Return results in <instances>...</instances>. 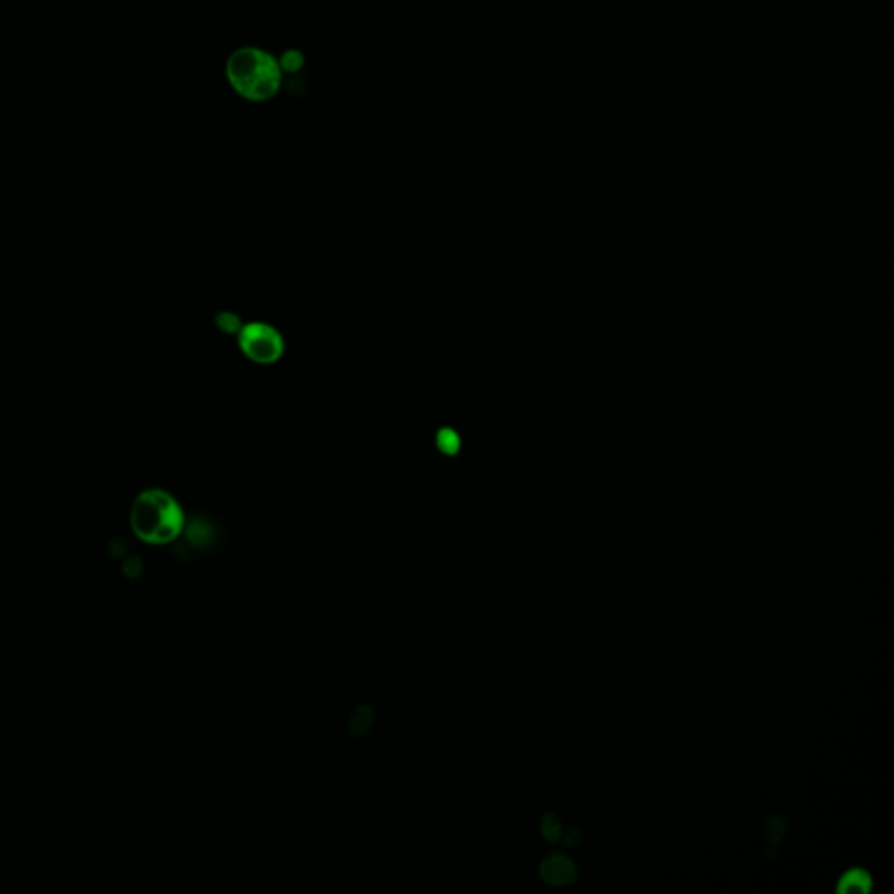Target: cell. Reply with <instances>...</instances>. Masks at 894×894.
I'll list each match as a JSON object with an SVG mask.
<instances>
[{
	"label": "cell",
	"mask_w": 894,
	"mask_h": 894,
	"mask_svg": "<svg viewBox=\"0 0 894 894\" xmlns=\"http://www.w3.org/2000/svg\"><path fill=\"white\" fill-rule=\"evenodd\" d=\"M439 447L446 455H453L458 449V437L455 431L443 430L439 434Z\"/></svg>",
	"instance_id": "obj_5"
},
{
	"label": "cell",
	"mask_w": 894,
	"mask_h": 894,
	"mask_svg": "<svg viewBox=\"0 0 894 894\" xmlns=\"http://www.w3.org/2000/svg\"><path fill=\"white\" fill-rule=\"evenodd\" d=\"M227 85L250 104H266L282 91L285 74L279 57L259 46H240L224 65Z\"/></svg>",
	"instance_id": "obj_1"
},
{
	"label": "cell",
	"mask_w": 894,
	"mask_h": 894,
	"mask_svg": "<svg viewBox=\"0 0 894 894\" xmlns=\"http://www.w3.org/2000/svg\"><path fill=\"white\" fill-rule=\"evenodd\" d=\"M132 528L142 542L165 545L174 542L184 529V512L174 496L162 489H149L135 499L132 507Z\"/></svg>",
	"instance_id": "obj_2"
},
{
	"label": "cell",
	"mask_w": 894,
	"mask_h": 894,
	"mask_svg": "<svg viewBox=\"0 0 894 894\" xmlns=\"http://www.w3.org/2000/svg\"><path fill=\"white\" fill-rule=\"evenodd\" d=\"M217 323L224 332H236L240 329V319L233 313H222Z\"/></svg>",
	"instance_id": "obj_6"
},
{
	"label": "cell",
	"mask_w": 894,
	"mask_h": 894,
	"mask_svg": "<svg viewBox=\"0 0 894 894\" xmlns=\"http://www.w3.org/2000/svg\"><path fill=\"white\" fill-rule=\"evenodd\" d=\"M280 67H282V72L286 76H295V74L301 72L304 69V65H307V57H304V52L298 48L285 49L279 57Z\"/></svg>",
	"instance_id": "obj_4"
},
{
	"label": "cell",
	"mask_w": 894,
	"mask_h": 894,
	"mask_svg": "<svg viewBox=\"0 0 894 894\" xmlns=\"http://www.w3.org/2000/svg\"><path fill=\"white\" fill-rule=\"evenodd\" d=\"M240 347L250 360L273 363L282 357L283 339L266 323H249L240 331Z\"/></svg>",
	"instance_id": "obj_3"
}]
</instances>
